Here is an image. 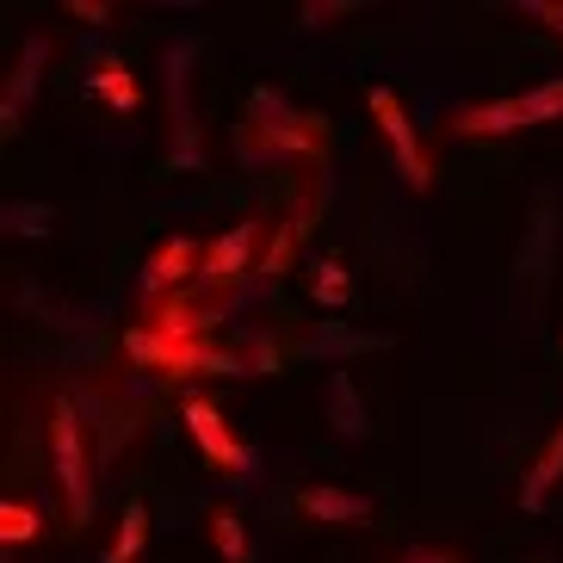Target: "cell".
Listing matches in <instances>:
<instances>
[{
  "label": "cell",
  "instance_id": "6da1fadb",
  "mask_svg": "<svg viewBox=\"0 0 563 563\" xmlns=\"http://www.w3.org/2000/svg\"><path fill=\"white\" fill-rule=\"evenodd\" d=\"M563 118V75L545 87H527L514 100H489V106H464L452 112V131L459 136H508V131H532V124H551Z\"/></svg>",
  "mask_w": 563,
  "mask_h": 563
},
{
  "label": "cell",
  "instance_id": "7a4b0ae2",
  "mask_svg": "<svg viewBox=\"0 0 563 563\" xmlns=\"http://www.w3.org/2000/svg\"><path fill=\"white\" fill-rule=\"evenodd\" d=\"M51 452H56V483H63V501H68V520L81 527L93 514V471H87V433L75 421V402L56 397L51 409Z\"/></svg>",
  "mask_w": 563,
  "mask_h": 563
},
{
  "label": "cell",
  "instance_id": "3957f363",
  "mask_svg": "<svg viewBox=\"0 0 563 563\" xmlns=\"http://www.w3.org/2000/svg\"><path fill=\"white\" fill-rule=\"evenodd\" d=\"M365 106H372V118H378V131H384V143H390V155H397V174L415 186V192H428L433 167H428V155H421V136H415L409 112H402L397 87H384V81L365 87Z\"/></svg>",
  "mask_w": 563,
  "mask_h": 563
},
{
  "label": "cell",
  "instance_id": "277c9868",
  "mask_svg": "<svg viewBox=\"0 0 563 563\" xmlns=\"http://www.w3.org/2000/svg\"><path fill=\"white\" fill-rule=\"evenodd\" d=\"M124 353L143 360V365H162V372H174V378H186V372H242L230 353L205 347V341H162V334H150V329L124 334Z\"/></svg>",
  "mask_w": 563,
  "mask_h": 563
},
{
  "label": "cell",
  "instance_id": "5b68a950",
  "mask_svg": "<svg viewBox=\"0 0 563 563\" xmlns=\"http://www.w3.org/2000/svg\"><path fill=\"white\" fill-rule=\"evenodd\" d=\"M180 415H186V433L199 440V452H205V459H211V464H223L230 477H249V471H254V452L242 446V440H235V433H230V421H223V415H217L211 402H205V397H186V402H180Z\"/></svg>",
  "mask_w": 563,
  "mask_h": 563
},
{
  "label": "cell",
  "instance_id": "8992f818",
  "mask_svg": "<svg viewBox=\"0 0 563 563\" xmlns=\"http://www.w3.org/2000/svg\"><path fill=\"white\" fill-rule=\"evenodd\" d=\"M167 106H174V162L199 167V124H192V51H167Z\"/></svg>",
  "mask_w": 563,
  "mask_h": 563
},
{
  "label": "cell",
  "instance_id": "52a82bcc",
  "mask_svg": "<svg viewBox=\"0 0 563 563\" xmlns=\"http://www.w3.org/2000/svg\"><path fill=\"white\" fill-rule=\"evenodd\" d=\"M199 266H205V249L192 242V235H174V242H162V249L150 254V266H143V291L162 298L167 285H186Z\"/></svg>",
  "mask_w": 563,
  "mask_h": 563
},
{
  "label": "cell",
  "instance_id": "ba28073f",
  "mask_svg": "<svg viewBox=\"0 0 563 563\" xmlns=\"http://www.w3.org/2000/svg\"><path fill=\"white\" fill-rule=\"evenodd\" d=\"M254 235H261V223H235L223 242H211L205 249V266H199V279L205 285H230L249 273V254H254Z\"/></svg>",
  "mask_w": 563,
  "mask_h": 563
},
{
  "label": "cell",
  "instance_id": "9c48e42d",
  "mask_svg": "<svg viewBox=\"0 0 563 563\" xmlns=\"http://www.w3.org/2000/svg\"><path fill=\"white\" fill-rule=\"evenodd\" d=\"M44 63H51V37H32V44H25V56H19V68H13V81H7V100H0V131H19V106L37 93Z\"/></svg>",
  "mask_w": 563,
  "mask_h": 563
},
{
  "label": "cell",
  "instance_id": "30bf717a",
  "mask_svg": "<svg viewBox=\"0 0 563 563\" xmlns=\"http://www.w3.org/2000/svg\"><path fill=\"white\" fill-rule=\"evenodd\" d=\"M298 508L310 514V520H329V527H365L372 520V501L353 496V489H298Z\"/></svg>",
  "mask_w": 563,
  "mask_h": 563
},
{
  "label": "cell",
  "instance_id": "8fae6325",
  "mask_svg": "<svg viewBox=\"0 0 563 563\" xmlns=\"http://www.w3.org/2000/svg\"><path fill=\"white\" fill-rule=\"evenodd\" d=\"M558 477H563V428L551 433V446L539 452V464L527 471V489H520V508H532V514H539V508H545V496L558 489Z\"/></svg>",
  "mask_w": 563,
  "mask_h": 563
},
{
  "label": "cell",
  "instance_id": "7c38bea8",
  "mask_svg": "<svg viewBox=\"0 0 563 563\" xmlns=\"http://www.w3.org/2000/svg\"><path fill=\"white\" fill-rule=\"evenodd\" d=\"M93 93H100L106 106H118V112H136V100H143V93H136V81H131V68L118 63V56H106V63H100Z\"/></svg>",
  "mask_w": 563,
  "mask_h": 563
},
{
  "label": "cell",
  "instance_id": "4fadbf2b",
  "mask_svg": "<svg viewBox=\"0 0 563 563\" xmlns=\"http://www.w3.org/2000/svg\"><path fill=\"white\" fill-rule=\"evenodd\" d=\"M329 397H334V433H341V440H360V433H365V409H360V397H353L347 372H334V378H329Z\"/></svg>",
  "mask_w": 563,
  "mask_h": 563
},
{
  "label": "cell",
  "instance_id": "5bb4252c",
  "mask_svg": "<svg viewBox=\"0 0 563 563\" xmlns=\"http://www.w3.org/2000/svg\"><path fill=\"white\" fill-rule=\"evenodd\" d=\"M143 539H150V514H143V501H131V508H124V527H118V539L106 545L100 563H136Z\"/></svg>",
  "mask_w": 563,
  "mask_h": 563
},
{
  "label": "cell",
  "instance_id": "9a60e30c",
  "mask_svg": "<svg viewBox=\"0 0 563 563\" xmlns=\"http://www.w3.org/2000/svg\"><path fill=\"white\" fill-rule=\"evenodd\" d=\"M316 303H329V310H341V303L353 298V279H347V266L341 261H316V279H310Z\"/></svg>",
  "mask_w": 563,
  "mask_h": 563
},
{
  "label": "cell",
  "instance_id": "2e32d148",
  "mask_svg": "<svg viewBox=\"0 0 563 563\" xmlns=\"http://www.w3.org/2000/svg\"><path fill=\"white\" fill-rule=\"evenodd\" d=\"M211 539H217V551H223L230 563H249V532H242V514L235 508L211 514Z\"/></svg>",
  "mask_w": 563,
  "mask_h": 563
},
{
  "label": "cell",
  "instance_id": "e0dca14e",
  "mask_svg": "<svg viewBox=\"0 0 563 563\" xmlns=\"http://www.w3.org/2000/svg\"><path fill=\"white\" fill-rule=\"evenodd\" d=\"M37 539V514L25 501H0V545H32Z\"/></svg>",
  "mask_w": 563,
  "mask_h": 563
},
{
  "label": "cell",
  "instance_id": "ac0fdd59",
  "mask_svg": "<svg viewBox=\"0 0 563 563\" xmlns=\"http://www.w3.org/2000/svg\"><path fill=\"white\" fill-rule=\"evenodd\" d=\"M520 13H527V19H545L551 32L563 37V0H527V7H520Z\"/></svg>",
  "mask_w": 563,
  "mask_h": 563
},
{
  "label": "cell",
  "instance_id": "d6986e66",
  "mask_svg": "<svg viewBox=\"0 0 563 563\" xmlns=\"http://www.w3.org/2000/svg\"><path fill=\"white\" fill-rule=\"evenodd\" d=\"M402 563H459L452 551H433V545H415V551H402Z\"/></svg>",
  "mask_w": 563,
  "mask_h": 563
},
{
  "label": "cell",
  "instance_id": "ffe728a7",
  "mask_svg": "<svg viewBox=\"0 0 563 563\" xmlns=\"http://www.w3.org/2000/svg\"><path fill=\"white\" fill-rule=\"evenodd\" d=\"M68 13H75V19H93V25H100L106 7H100V0H68Z\"/></svg>",
  "mask_w": 563,
  "mask_h": 563
}]
</instances>
